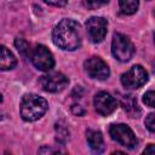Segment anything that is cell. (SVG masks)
I'll use <instances>...</instances> for the list:
<instances>
[{
  "label": "cell",
  "mask_w": 155,
  "mask_h": 155,
  "mask_svg": "<svg viewBox=\"0 0 155 155\" xmlns=\"http://www.w3.org/2000/svg\"><path fill=\"white\" fill-rule=\"evenodd\" d=\"M143 153H144V154H151V155L155 154V148H154V145H153V144H149V145L147 147V149H145Z\"/></svg>",
  "instance_id": "obj_22"
},
{
  "label": "cell",
  "mask_w": 155,
  "mask_h": 155,
  "mask_svg": "<svg viewBox=\"0 0 155 155\" xmlns=\"http://www.w3.org/2000/svg\"><path fill=\"white\" fill-rule=\"evenodd\" d=\"M120 10L125 15H133L138 10L139 0H119Z\"/></svg>",
  "instance_id": "obj_14"
},
{
  "label": "cell",
  "mask_w": 155,
  "mask_h": 155,
  "mask_svg": "<svg viewBox=\"0 0 155 155\" xmlns=\"http://www.w3.org/2000/svg\"><path fill=\"white\" fill-rule=\"evenodd\" d=\"M47 108L48 105L45 98L29 93L21 101V116L25 121H35L46 113Z\"/></svg>",
  "instance_id": "obj_2"
},
{
  "label": "cell",
  "mask_w": 155,
  "mask_h": 155,
  "mask_svg": "<svg viewBox=\"0 0 155 155\" xmlns=\"http://www.w3.org/2000/svg\"><path fill=\"white\" fill-rule=\"evenodd\" d=\"M143 102L150 107V108H154V104H155V93L154 91H148L144 96H143Z\"/></svg>",
  "instance_id": "obj_18"
},
{
  "label": "cell",
  "mask_w": 155,
  "mask_h": 155,
  "mask_svg": "<svg viewBox=\"0 0 155 155\" xmlns=\"http://www.w3.org/2000/svg\"><path fill=\"white\" fill-rule=\"evenodd\" d=\"M56 140L61 144H64L69 139V131L62 122L56 124Z\"/></svg>",
  "instance_id": "obj_15"
},
{
  "label": "cell",
  "mask_w": 155,
  "mask_h": 155,
  "mask_svg": "<svg viewBox=\"0 0 155 155\" xmlns=\"http://www.w3.org/2000/svg\"><path fill=\"white\" fill-rule=\"evenodd\" d=\"M108 22L103 17H91L86 22V30L92 42H101L107 35Z\"/></svg>",
  "instance_id": "obj_9"
},
{
  "label": "cell",
  "mask_w": 155,
  "mask_h": 155,
  "mask_svg": "<svg viewBox=\"0 0 155 155\" xmlns=\"http://www.w3.org/2000/svg\"><path fill=\"white\" fill-rule=\"evenodd\" d=\"M93 105H94V109L99 114V115H103V116H107L109 114H111L116 107H117V102L116 99L108 92H98L96 96H94V99H93Z\"/></svg>",
  "instance_id": "obj_10"
},
{
  "label": "cell",
  "mask_w": 155,
  "mask_h": 155,
  "mask_svg": "<svg viewBox=\"0 0 155 155\" xmlns=\"http://www.w3.org/2000/svg\"><path fill=\"white\" fill-rule=\"evenodd\" d=\"M2 102V97H1V94H0V103Z\"/></svg>",
  "instance_id": "obj_23"
},
{
  "label": "cell",
  "mask_w": 155,
  "mask_h": 155,
  "mask_svg": "<svg viewBox=\"0 0 155 155\" xmlns=\"http://www.w3.org/2000/svg\"><path fill=\"white\" fill-rule=\"evenodd\" d=\"M148 81V73L142 65H133L121 75V84L125 88L136 90Z\"/></svg>",
  "instance_id": "obj_6"
},
{
  "label": "cell",
  "mask_w": 155,
  "mask_h": 155,
  "mask_svg": "<svg viewBox=\"0 0 155 155\" xmlns=\"http://www.w3.org/2000/svg\"><path fill=\"white\" fill-rule=\"evenodd\" d=\"M71 111H73L75 115H78V116L85 114V109H84L81 105H79V104H73V105H71Z\"/></svg>",
  "instance_id": "obj_21"
},
{
  "label": "cell",
  "mask_w": 155,
  "mask_h": 155,
  "mask_svg": "<svg viewBox=\"0 0 155 155\" xmlns=\"http://www.w3.org/2000/svg\"><path fill=\"white\" fill-rule=\"evenodd\" d=\"M17 61L13 53L5 46L0 45V70H10L15 68Z\"/></svg>",
  "instance_id": "obj_13"
},
{
  "label": "cell",
  "mask_w": 155,
  "mask_h": 155,
  "mask_svg": "<svg viewBox=\"0 0 155 155\" xmlns=\"http://www.w3.org/2000/svg\"><path fill=\"white\" fill-rule=\"evenodd\" d=\"M84 68L92 79H97V80H105L110 74L107 63L102 58L96 56L87 58L84 63Z\"/></svg>",
  "instance_id": "obj_8"
},
{
  "label": "cell",
  "mask_w": 155,
  "mask_h": 155,
  "mask_svg": "<svg viewBox=\"0 0 155 155\" xmlns=\"http://www.w3.org/2000/svg\"><path fill=\"white\" fill-rule=\"evenodd\" d=\"M147 128L150 131V132H154L155 131V114L154 113H150L147 117H145V121H144Z\"/></svg>",
  "instance_id": "obj_19"
},
{
  "label": "cell",
  "mask_w": 155,
  "mask_h": 155,
  "mask_svg": "<svg viewBox=\"0 0 155 155\" xmlns=\"http://www.w3.org/2000/svg\"><path fill=\"white\" fill-rule=\"evenodd\" d=\"M1 119H2V116H1V113H0V120H1Z\"/></svg>",
  "instance_id": "obj_24"
},
{
  "label": "cell",
  "mask_w": 155,
  "mask_h": 155,
  "mask_svg": "<svg viewBox=\"0 0 155 155\" xmlns=\"http://www.w3.org/2000/svg\"><path fill=\"white\" fill-rule=\"evenodd\" d=\"M121 107L131 117H138L140 109L137 104V99L131 94H125L121 98Z\"/></svg>",
  "instance_id": "obj_12"
},
{
  "label": "cell",
  "mask_w": 155,
  "mask_h": 155,
  "mask_svg": "<svg viewBox=\"0 0 155 155\" xmlns=\"http://www.w3.org/2000/svg\"><path fill=\"white\" fill-rule=\"evenodd\" d=\"M29 57L34 67L39 70L48 71L54 65V59L51 51L44 45H36L34 48H31Z\"/></svg>",
  "instance_id": "obj_5"
},
{
  "label": "cell",
  "mask_w": 155,
  "mask_h": 155,
  "mask_svg": "<svg viewBox=\"0 0 155 155\" xmlns=\"http://www.w3.org/2000/svg\"><path fill=\"white\" fill-rule=\"evenodd\" d=\"M15 46H16V48L18 50V52H19L23 57H25V56H28V54L30 53L29 44H28L24 39H22V38H17V39L15 40Z\"/></svg>",
  "instance_id": "obj_16"
},
{
  "label": "cell",
  "mask_w": 155,
  "mask_h": 155,
  "mask_svg": "<svg viewBox=\"0 0 155 155\" xmlns=\"http://www.w3.org/2000/svg\"><path fill=\"white\" fill-rule=\"evenodd\" d=\"M39 82L44 91L56 93V92L63 91L67 87L69 80L64 74L57 71V73H50V74L42 75Z\"/></svg>",
  "instance_id": "obj_7"
},
{
  "label": "cell",
  "mask_w": 155,
  "mask_h": 155,
  "mask_svg": "<svg viewBox=\"0 0 155 155\" xmlns=\"http://www.w3.org/2000/svg\"><path fill=\"white\" fill-rule=\"evenodd\" d=\"M86 139L90 148L96 153H102L104 150V139L99 131L96 130H87Z\"/></svg>",
  "instance_id": "obj_11"
},
{
  "label": "cell",
  "mask_w": 155,
  "mask_h": 155,
  "mask_svg": "<svg viewBox=\"0 0 155 155\" xmlns=\"http://www.w3.org/2000/svg\"><path fill=\"white\" fill-rule=\"evenodd\" d=\"M109 134L111 139L127 149H134L138 144L137 137L133 131L125 124H114L109 127Z\"/></svg>",
  "instance_id": "obj_4"
},
{
  "label": "cell",
  "mask_w": 155,
  "mask_h": 155,
  "mask_svg": "<svg viewBox=\"0 0 155 155\" xmlns=\"http://www.w3.org/2000/svg\"><path fill=\"white\" fill-rule=\"evenodd\" d=\"M46 4L48 5H52V6H57V7H62V6H65L68 0H45Z\"/></svg>",
  "instance_id": "obj_20"
},
{
  "label": "cell",
  "mask_w": 155,
  "mask_h": 155,
  "mask_svg": "<svg viewBox=\"0 0 155 155\" xmlns=\"http://www.w3.org/2000/svg\"><path fill=\"white\" fill-rule=\"evenodd\" d=\"M111 53L117 61L127 62L134 54V46L126 35L116 33L111 41Z\"/></svg>",
  "instance_id": "obj_3"
},
{
  "label": "cell",
  "mask_w": 155,
  "mask_h": 155,
  "mask_svg": "<svg viewBox=\"0 0 155 155\" xmlns=\"http://www.w3.org/2000/svg\"><path fill=\"white\" fill-rule=\"evenodd\" d=\"M52 40L56 46L65 51L79 48L82 40L80 24L70 18L61 21L53 29Z\"/></svg>",
  "instance_id": "obj_1"
},
{
  "label": "cell",
  "mask_w": 155,
  "mask_h": 155,
  "mask_svg": "<svg viewBox=\"0 0 155 155\" xmlns=\"http://www.w3.org/2000/svg\"><path fill=\"white\" fill-rule=\"evenodd\" d=\"M108 2H109V0H84V6L87 7L88 10H96Z\"/></svg>",
  "instance_id": "obj_17"
}]
</instances>
